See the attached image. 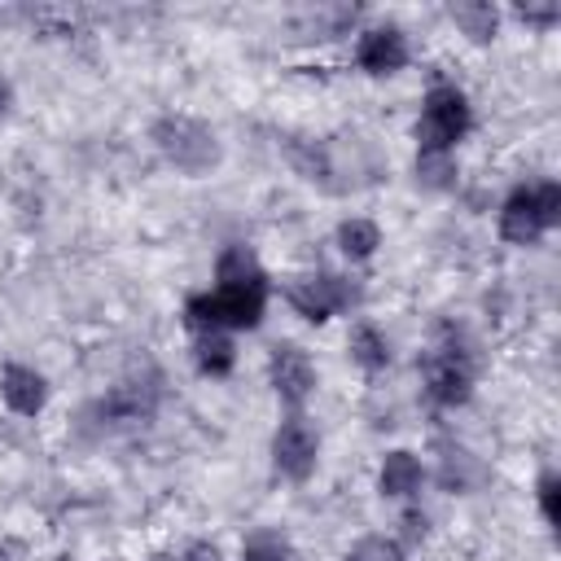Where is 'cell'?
Instances as JSON below:
<instances>
[{
  "mask_svg": "<svg viewBox=\"0 0 561 561\" xmlns=\"http://www.w3.org/2000/svg\"><path fill=\"white\" fill-rule=\"evenodd\" d=\"M4 101H9V83L0 79V105H4Z\"/></svg>",
  "mask_w": 561,
  "mask_h": 561,
  "instance_id": "cell-27",
  "label": "cell"
},
{
  "mask_svg": "<svg viewBox=\"0 0 561 561\" xmlns=\"http://www.w3.org/2000/svg\"><path fill=\"white\" fill-rule=\"evenodd\" d=\"M267 377H272V386H276L280 403H289V408L307 403V394L316 390V364H311V359H307V351H302V346H294V342H276V346H272Z\"/></svg>",
  "mask_w": 561,
  "mask_h": 561,
  "instance_id": "cell-7",
  "label": "cell"
},
{
  "mask_svg": "<svg viewBox=\"0 0 561 561\" xmlns=\"http://www.w3.org/2000/svg\"><path fill=\"white\" fill-rule=\"evenodd\" d=\"M451 22H456L473 44H486V39L500 31V13H495V4H486V0H460V4H451Z\"/></svg>",
  "mask_w": 561,
  "mask_h": 561,
  "instance_id": "cell-15",
  "label": "cell"
},
{
  "mask_svg": "<svg viewBox=\"0 0 561 561\" xmlns=\"http://www.w3.org/2000/svg\"><path fill=\"white\" fill-rule=\"evenodd\" d=\"M543 219H539V202H535V188H513L500 206V237L513 241V245H535L543 237Z\"/></svg>",
  "mask_w": 561,
  "mask_h": 561,
  "instance_id": "cell-9",
  "label": "cell"
},
{
  "mask_svg": "<svg viewBox=\"0 0 561 561\" xmlns=\"http://www.w3.org/2000/svg\"><path fill=\"white\" fill-rule=\"evenodd\" d=\"M0 394H4V403H9L13 412L35 416V412L44 408V399H48V386H44V377H39L35 368L9 364V368L0 373Z\"/></svg>",
  "mask_w": 561,
  "mask_h": 561,
  "instance_id": "cell-10",
  "label": "cell"
},
{
  "mask_svg": "<svg viewBox=\"0 0 561 561\" xmlns=\"http://www.w3.org/2000/svg\"><path fill=\"white\" fill-rule=\"evenodd\" d=\"M421 373H425V390L434 403L443 408H456L473 394V364L465 351L456 346H434L425 359H421Z\"/></svg>",
  "mask_w": 561,
  "mask_h": 561,
  "instance_id": "cell-5",
  "label": "cell"
},
{
  "mask_svg": "<svg viewBox=\"0 0 561 561\" xmlns=\"http://www.w3.org/2000/svg\"><path fill=\"white\" fill-rule=\"evenodd\" d=\"M421 482H425V469H421V460H416L412 451H390V456L381 460V473H377V491H381V495L408 500V495H416Z\"/></svg>",
  "mask_w": 561,
  "mask_h": 561,
  "instance_id": "cell-11",
  "label": "cell"
},
{
  "mask_svg": "<svg viewBox=\"0 0 561 561\" xmlns=\"http://www.w3.org/2000/svg\"><path fill=\"white\" fill-rule=\"evenodd\" d=\"M469 101L460 88L451 83H438L425 92V105H421V118H416V140L421 149H451L465 131H469Z\"/></svg>",
  "mask_w": 561,
  "mask_h": 561,
  "instance_id": "cell-3",
  "label": "cell"
},
{
  "mask_svg": "<svg viewBox=\"0 0 561 561\" xmlns=\"http://www.w3.org/2000/svg\"><path fill=\"white\" fill-rule=\"evenodd\" d=\"M241 561H294V548L280 530L263 526V530H250L241 539Z\"/></svg>",
  "mask_w": 561,
  "mask_h": 561,
  "instance_id": "cell-19",
  "label": "cell"
},
{
  "mask_svg": "<svg viewBox=\"0 0 561 561\" xmlns=\"http://www.w3.org/2000/svg\"><path fill=\"white\" fill-rule=\"evenodd\" d=\"M346 561H403V548H399V539L368 535V539H359V543L346 552Z\"/></svg>",
  "mask_w": 561,
  "mask_h": 561,
  "instance_id": "cell-21",
  "label": "cell"
},
{
  "mask_svg": "<svg viewBox=\"0 0 561 561\" xmlns=\"http://www.w3.org/2000/svg\"><path fill=\"white\" fill-rule=\"evenodd\" d=\"M482 478H486V469H482V460L473 451L451 447V443L443 447V456H438V482L447 491H473V486H482Z\"/></svg>",
  "mask_w": 561,
  "mask_h": 561,
  "instance_id": "cell-12",
  "label": "cell"
},
{
  "mask_svg": "<svg viewBox=\"0 0 561 561\" xmlns=\"http://www.w3.org/2000/svg\"><path fill=\"white\" fill-rule=\"evenodd\" d=\"M285 298H289V307H294L302 320L320 324V320H329V316L355 307V302H359V289H355L346 276L311 272V276H294V280L285 285Z\"/></svg>",
  "mask_w": 561,
  "mask_h": 561,
  "instance_id": "cell-4",
  "label": "cell"
},
{
  "mask_svg": "<svg viewBox=\"0 0 561 561\" xmlns=\"http://www.w3.org/2000/svg\"><path fill=\"white\" fill-rule=\"evenodd\" d=\"M535 202H539V219H543V228H557L561 224V184H539L535 188Z\"/></svg>",
  "mask_w": 561,
  "mask_h": 561,
  "instance_id": "cell-22",
  "label": "cell"
},
{
  "mask_svg": "<svg viewBox=\"0 0 561 561\" xmlns=\"http://www.w3.org/2000/svg\"><path fill=\"white\" fill-rule=\"evenodd\" d=\"M316 456H320V438H316V430H311L302 416H289V421L272 434V465H276V473L302 482V478H311Z\"/></svg>",
  "mask_w": 561,
  "mask_h": 561,
  "instance_id": "cell-6",
  "label": "cell"
},
{
  "mask_svg": "<svg viewBox=\"0 0 561 561\" xmlns=\"http://www.w3.org/2000/svg\"><path fill=\"white\" fill-rule=\"evenodd\" d=\"M153 403H158V386L123 381V386L110 390V399H101V412H110L114 421H140V416L153 412Z\"/></svg>",
  "mask_w": 561,
  "mask_h": 561,
  "instance_id": "cell-13",
  "label": "cell"
},
{
  "mask_svg": "<svg viewBox=\"0 0 561 561\" xmlns=\"http://www.w3.org/2000/svg\"><path fill=\"white\" fill-rule=\"evenodd\" d=\"M215 276H219V285H250V280H267V276H263V267H259V259H254L245 245H228V250L219 254V263H215Z\"/></svg>",
  "mask_w": 561,
  "mask_h": 561,
  "instance_id": "cell-17",
  "label": "cell"
},
{
  "mask_svg": "<svg viewBox=\"0 0 561 561\" xmlns=\"http://www.w3.org/2000/svg\"><path fill=\"white\" fill-rule=\"evenodd\" d=\"M346 351H351V359H355L359 368H368V373H377V368L390 364V342H386V333H381L377 324H355L351 337H346Z\"/></svg>",
  "mask_w": 561,
  "mask_h": 561,
  "instance_id": "cell-14",
  "label": "cell"
},
{
  "mask_svg": "<svg viewBox=\"0 0 561 561\" xmlns=\"http://www.w3.org/2000/svg\"><path fill=\"white\" fill-rule=\"evenodd\" d=\"M153 145L158 153L184 171V175H206L215 162H219V140L215 131L202 123V118H188V114H167L153 123Z\"/></svg>",
  "mask_w": 561,
  "mask_h": 561,
  "instance_id": "cell-2",
  "label": "cell"
},
{
  "mask_svg": "<svg viewBox=\"0 0 561 561\" xmlns=\"http://www.w3.org/2000/svg\"><path fill=\"white\" fill-rule=\"evenodd\" d=\"M180 561H224V552H219L215 543L197 539V543H188V548H184V557H180Z\"/></svg>",
  "mask_w": 561,
  "mask_h": 561,
  "instance_id": "cell-25",
  "label": "cell"
},
{
  "mask_svg": "<svg viewBox=\"0 0 561 561\" xmlns=\"http://www.w3.org/2000/svg\"><path fill=\"white\" fill-rule=\"evenodd\" d=\"M267 307V280H250V285H219L210 294H193L184 316L193 329L219 333V329H254L263 320Z\"/></svg>",
  "mask_w": 561,
  "mask_h": 561,
  "instance_id": "cell-1",
  "label": "cell"
},
{
  "mask_svg": "<svg viewBox=\"0 0 561 561\" xmlns=\"http://www.w3.org/2000/svg\"><path fill=\"white\" fill-rule=\"evenodd\" d=\"M456 158L451 149H421L416 153V180L425 188H456Z\"/></svg>",
  "mask_w": 561,
  "mask_h": 561,
  "instance_id": "cell-18",
  "label": "cell"
},
{
  "mask_svg": "<svg viewBox=\"0 0 561 561\" xmlns=\"http://www.w3.org/2000/svg\"><path fill=\"white\" fill-rule=\"evenodd\" d=\"M193 359H197V368H202L206 377H228L232 364H237V346H232L224 333H202V337L193 342Z\"/></svg>",
  "mask_w": 561,
  "mask_h": 561,
  "instance_id": "cell-16",
  "label": "cell"
},
{
  "mask_svg": "<svg viewBox=\"0 0 561 561\" xmlns=\"http://www.w3.org/2000/svg\"><path fill=\"white\" fill-rule=\"evenodd\" d=\"M403 526H408V539H421L425 535V517H416V513H408Z\"/></svg>",
  "mask_w": 561,
  "mask_h": 561,
  "instance_id": "cell-26",
  "label": "cell"
},
{
  "mask_svg": "<svg viewBox=\"0 0 561 561\" xmlns=\"http://www.w3.org/2000/svg\"><path fill=\"white\" fill-rule=\"evenodd\" d=\"M337 245H342V254L346 259H368L377 245H381V228L373 224V219H346L342 228H337Z\"/></svg>",
  "mask_w": 561,
  "mask_h": 561,
  "instance_id": "cell-20",
  "label": "cell"
},
{
  "mask_svg": "<svg viewBox=\"0 0 561 561\" xmlns=\"http://www.w3.org/2000/svg\"><path fill=\"white\" fill-rule=\"evenodd\" d=\"M557 491H561L557 473H543V478H539V508H543V522H548V526H557V522H561V508H557Z\"/></svg>",
  "mask_w": 561,
  "mask_h": 561,
  "instance_id": "cell-23",
  "label": "cell"
},
{
  "mask_svg": "<svg viewBox=\"0 0 561 561\" xmlns=\"http://www.w3.org/2000/svg\"><path fill=\"white\" fill-rule=\"evenodd\" d=\"M517 18L522 22H535V26H552L561 18V9L557 4H517Z\"/></svg>",
  "mask_w": 561,
  "mask_h": 561,
  "instance_id": "cell-24",
  "label": "cell"
},
{
  "mask_svg": "<svg viewBox=\"0 0 561 561\" xmlns=\"http://www.w3.org/2000/svg\"><path fill=\"white\" fill-rule=\"evenodd\" d=\"M355 61L368 70V75H394L408 66V39L399 26H373L359 35L355 44Z\"/></svg>",
  "mask_w": 561,
  "mask_h": 561,
  "instance_id": "cell-8",
  "label": "cell"
}]
</instances>
